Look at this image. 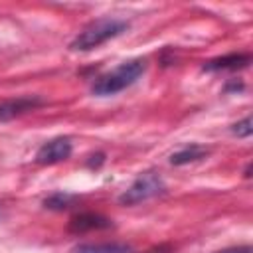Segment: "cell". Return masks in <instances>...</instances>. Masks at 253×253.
Returning a JSON list of instances; mask_svg holds the SVG:
<instances>
[{
    "instance_id": "cell-1",
    "label": "cell",
    "mask_w": 253,
    "mask_h": 253,
    "mask_svg": "<svg viewBox=\"0 0 253 253\" xmlns=\"http://www.w3.org/2000/svg\"><path fill=\"white\" fill-rule=\"evenodd\" d=\"M126 30H128V22L119 20V18H101V20H95V22H91L89 26H85L75 36V40L69 43V49L71 51H89V49H95L101 43H105V42L121 36Z\"/></svg>"
},
{
    "instance_id": "cell-2",
    "label": "cell",
    "mask_w": 253,
    "mask_h": 253,
    "mask_svg": "<svg viewBox=\"0 0 253 253\" xmlns=\"http://www.w3.org/2000/svg\"><path fill=\"white\" fill-rule=\"evenodd\" d=\"M146 69V59H128L123 61L121 65H117L113 71L101 75L95 79V83L91 85L93 95L99 97H109L115 95L126 87H130Z\"/></svg>"
},
{
    "instance_id": "cell-3",
    "label": "cell",
    "mask_w": 253,
    "mask_h": 253,
    "mask_svg": "<svg viewBox=\"0 0 253 253\" xmlns=\"http://www.w3.org/2000/svg\"><path fill=\"white\" fill-rule=\"evenodd\" d=\"M164 190H166V184L156 172H144L119 196V202L123 206H136L140 202H146L150 198L164 194Z\"/></svg>"
},
{
    "instance_id": "cell-4",
    "label": "cell",
    "mask_w": 253,
    "mask_h": 253,
    "mask_svg": "<svg viewBox=\"0 0 253 253\" xmlns=\"http://www.w3.org/2000/svg\"><path fill=\"white\" fill-rule=\"evenodd\" d=\"M71 150H73L71 140L67 136H57V138H51L40 146V150L36 152V162L43 164V166L57 164V162L67 160L71 156Z\"/></svg>"
},
{
    "instance_id": "cell-5",
    "label": "cell",
    "mask_w": 253,
    "mask_h": 253,
    "mask_svg": "<svg viewBox=\"0 0 253 253\" xmlns=\"http://www.w3.org/2000/svg\"><path fill=\"white\" fill-rule=\"evenodd\" d=\"M42 105H43V101L38 95H22V97L0 101V123L12 121L20 115H26V113L42 107Z\"/></svg>"
},
{
    "instance_id": "cell-6",
    "label": "cell",
    "mask_w": 253,
    "mask_h": 253,
    "mask_svg": "<svg viewBox=\"0 0 253 253\" xmlns=\"http://www.w3.org/2000/svg\"><path fill=\"white\" fill-rule=\"evenodd\" d=\"M113 227V221L101 213H93V211H85V213H77L69 219L67 229L71 233H87L93 229H109Z\"/></svg>"
},
{
    "instance_id": "cell-7",
    "label": "cell",
    "mask_w": 253,
    "mask_h": 253,
    "mask_svg": "<svg viewBox=\"0 0 253 253\" xmlns=\"http://www.w3.org/2000/svg\"><path fill=\"white\" fill-rule=\"evenodd\" d=\"M251 63V55L249 53H227L221 57H213L210 61L204 63V71H235V69H243Z\"/></svg>"
},
{
    "instance_id": "cell-8",
    "label": "cell",
    "mask_w": 253,
    "mask_h": 253,
    "mask_svg": "<svg viewBox=\"0 0 253 253\" xmlns=\"http://www.w3.org/2000/svg\"><path fill=\"white\" fill-rule=\"evenodd\" d=\"M208 154V148L206 146H200V144H190L178 152H174L170 156V164L174 166H182V164H190V162H196V160H202L204 156Z\"/></svg>"
},
{
    "instance_id": "cell-9",
    "label": "cell",
    "mask_w": 253,
    "mask_h": 253,
    "mask_svg": "<svg viewBox=\"0 0 253 253\" xmlns=\"http://www.w3.org/2000/svg\"><path fill=\"white\" fill-rule=\"evenodd\" d=\"M71 253H132V249L125 243H85L77 245Z\"/></svg>"
},
{
    "instance_id": "cell-10",
    "label": "cell",
    "mask_w": 253,
    "mask_h": 253,
    "mask_svg": "<svg viewBox=\"0 0 253 253\" xmlns=\"http://www.w3.org/2000/svg\"><path fill=\"white\" fill-rule=\"evenodd\" d=\"M75 198L69 196V194H53L49 198L43 200V206L47 210H55V211H61V210H67L69 206H73Z\"/></svg>"
},
{
    "instance_id": "cell-11",
    "label": "cell",
    "mask_w": 253,
    "mask_h": 253,
    "mask_svg": "<svg viewBox=\"0 0 253 253\" xmlns=\"http://www.w3.org/2000/svg\"><path fill=\"white\" fill-rule=\"evenodd\" d=\"M253 123H251V117H245L243 121H239V123H235L233 126H231V132L235 134V136H239V138H247V136H251V132H253V126H251Z\"/></svg>"
},
{
    "instance_id": "cell-12",
    "label": "cell",
    "mask_w": 253,
    "mask_h": 253,
    "mask_svg": "<svg viewBox=\"0 0 253 253\" xmlns=\"http://www.w3.org/2000/svg\"><path fill=\"white\" fill-rule=\"evenodd\" d=\"M89 158H91V160L87 162V166H89V168H99V166L103 164V160H105V154H103V152H97V154H91Z\"/></svg>"
},
{
    "instance_id": "cell-13",
    "label": "cell",
    "mask_w": 253,
    "mask_h": 253,
    "mask_svg": "<svg viewBox=\"0 0 253 253\" xmlns=\"http://www.w3.org/2000/svg\"><path fill=\"white\" fill-rule=\"evenodd\" d=\"M217 253H251V247H249V245H243V247H231V249H223V251H217Z\"/></svg>"
},
{
    "instance_id": "cell-14",
    "label": "cell",
    "mask_w": 253,
    "mask_h": 253,
    "mask_svg": "<svg viewBox=\"0 0 253 253\" xmlns=\"http://www.w3.org/2000/svg\"><path fill=\"white\" fill-rule=\"evenodd\" d=\"M170 251H172L170 245H160V247H154V249H150L146 253H170Z\"/></svg>"
}]
</instances>
